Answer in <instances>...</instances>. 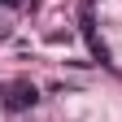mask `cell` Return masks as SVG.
Here are the masks:
<instances>
[{
	"label": "cell",
	"mask_w": 122,
	"mask_h": 122,
	"mask_svg": "<svg viewBox=\"0 0 122 122\" xmlns=\"http://www.w3.org/2000/svg\"><path fill=\"white\" fill-rule=\"evenodd\" d=\"M35 100H39L35 87H13V92H9V109H30Z\"/></svg>",
	"instance_id": "cell-1"
},
{
	"label": "cell",
	"mask_w": 122,
	"mask_h": 122,
	"mask_svg": "<svg viewBox=\"0 0 122 122\" xmlns=\"http://www.w3.org/2000/svg\"><path fill=\"white\" fill-rule=\"evenodd\" d=\"M5 35H9V26H5V18H0V39H5Z\"/></svg>",
	"instance_id": "cell-2"
}]
</instances>
